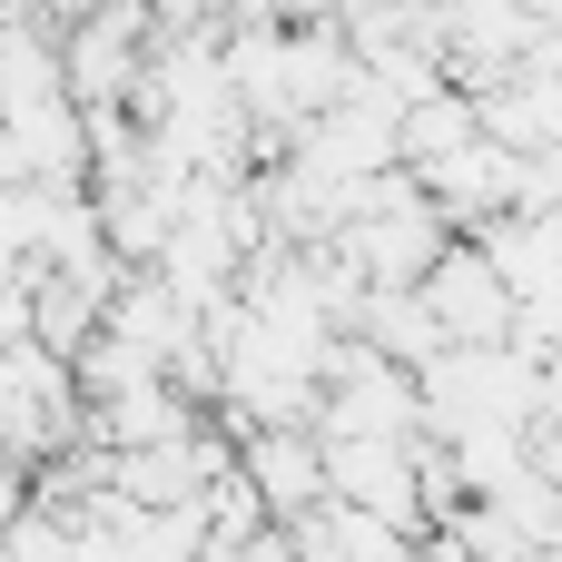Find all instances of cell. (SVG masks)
<instances>
[{"mask_svg":"<svg viewBox=\"0 0 562 562\" xmlns=\"http://www.w3.org/2000/svg\"><path fill=\"white\" fill-rule=\"evenodd\" d=\"M257 484L296 514V504L316 494V454H306V445H257Z\"/></svg>","mask_w":562,"mask_h":562,"instance_id":"1","label":"cell"}]
</instances>
